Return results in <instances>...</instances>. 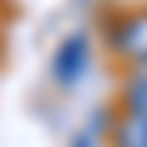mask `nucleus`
<instances>
[{"mask_svg": "<svg viewBox=\"0 0 147 147\" xmlns=\"http://www.w3.org/2000/svg\"><path fill=\"white\" fill-rule=\"evenodd\" d=\"M107 48L123 60V68H147V4L111 16Z\"/></svg>", "mask_w": 147, "mask_h": 147, "instance_id": "f257e3e1", "label": "nucleus"}, {"mask_svg": "<svg viewBox=\"0 0 147 147\" xmlns=\"http://www.w3.org/2000/svg\"><path fill=\"white\" fill-rule=\"evenodd\" d=\"M88 68H92V40H88V32L64 36L56 56H52V80H56V88H64V92L80 88V80L88 76Z\"/></svg>", "mask_w": 147, "mask_h": 147, "instance_id": "f03ea898", "label": "nucleus"}, {"mask_svg": "<svg viewBox=\"0 0 147 147\" xmlns=\"http://www.w3.org/2000/svg\"><path fill=\"white\" fill-rule=\"evenodd\" d=\"M107 147H147V119L135 115V111H123V107H111L107 115Z\"/></svg>", "mask_w": 147, "mask_h": 147, "instance_id": "7ed1b4c3", "label": "nucleus"}, {"mask_svg": "<svg viewBox=\"0 0 147 147\" xmlns=\"http://www.w3.org/2000/svg\"><path fill=\"white\" fill-rule=\"evenodd\" d=\"M115 107L135 111V115H147V68H127V72H123Z\"/></svg>", "mask_w": 147, "mask_h": 147, "instance_id": "20e7f679", "label": "nucleus"}, {"mask_svg": "<svg viewBox=\"0 0 147 147\" xmlns=\"http://www.w3.org/2000/svg\"><path fill=\"white\" fill-rule=\"evenodd\" d=\"M72 147H99V135L96 131H80V135L72 139Z\"/></svg>", "mask_w": 147, "mask_h": 147, "instance_id": "39448f33", "label": "nucleus"}, {"mask_svg": "<svg viewBox=\"0 0 147 147\" xmlns=\"http://www.w3.org/2000/svg\"><path fill=\"white\" fill-rule=\"evenodd\" d=\"M143 119H147V115H143Z\"/></svg>", "mask_w": 147, "mask_h": 147, "instance_id": "423d86ee", "label": "nucleus"}]
</instances>
